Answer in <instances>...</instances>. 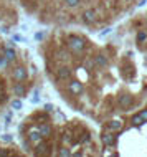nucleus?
Returning <instances> with one entry per match:
<instances>
[{
  "label": "nucleus",
  "mask_w": 147,
  "mask_h": 157,
  "mask_svg": "<svg viewBox=\"0 0 147 157\" xmlns=\"http://www.w3.org/2000/svg\"><path fill=\"white\" fill-rule=\"evenodd\" d=\"M66 45H68V48L73 53H81L86 48V40L83 36H78V35H68Z\"/></svg>",
  "instance_id": "obj_1"
},
{
  "label": "nucleus",
  "mask_w": 147,
  "mask_h": 157,
  "mask_svg": "<svg viewBox=\"0 0 147 157\" xmlns=\"http://www.w3.org/2000/svg\"><path fill=\"white\" fill-rule=\"evenodd\" d=\"M27 76H28V73H27V68L25 66H17L12 70V78H13L15 81H25Z\"/></svg>",
  "instance_id": "obj_2"
},
{
  "label": "nucleus",
  "mask_w": 147,
  "mask_h": 157,
  "mask_svg": "<svg viewBox=\"0 0 147 157\" xmlns=\"http://www.w3.org/2000/svg\"><path fill=\"white\" fill-rule=\"evenodd\" d=\"M83 83L81 81H78V79H71V81L68 83V91L71 93L73 96H79L83 93Z\"/></svg>",
  "instance_id": "obj_3"
},
{
  "label": "nucleus",
  "mask_w": 147,
  "mask_h": 157,
  "mask_svg": "<svg viewBox=\"0 0 147 157\" xmlns=\"http://www.w3.org/2000/svg\"><path fill=\"white\" fill-rule=\"evenodd\" d=\"M36 129H38V132L41 134V137L43 139H48L50 136L53 134V127H51V124H50V122H40L38 126H36Z\"/></svg>",
  "instance_id": "obj_4"
},
{
  "label": "nucleus",
  "mask_w": 147,
  "mask_h": 157,
  "mask_svg": "<svg viewBox=\"0 0 147 157\" xmlns=\"http://www.w3.org/2000/svg\"><path fill=\"white\" fill-rule=\"evenodd\" d=\"M101 141H103L104 146L112 147V146H116V142H117V136H114L111 131H107V132H104L103 136H101Z\"/></svg>",
  "instance_id": "obj_5"
},
{
  "label": "nucleus",
  "mask_w": 147,
  "mask_h": 157,
  "mask_svg": "<svg viewBox=\"0 0 147 157\" xmlns=\"http://www.w3.org/2000/svg\"><path fill=\"white\" fill-rule=\"evenodd\" d=\"M123 127H124L123 119H112V121H109V122H107L106 129H107V131H111V132H117V131H123Z\"/></svg>",
  "instance_id": "obj_6"
},
{
  "label": "nucleus",
  "mask_w": 147,
  "mask_h": 157,
  "mask_svg": "<svg viewBox=\"0 0 147 157\" xmlns=\"http://www.w3.org/2000/svg\"><path fill=\"white\" fill-rule=\"evenodd\" d=\"M81 20L86 25H93L96 22V12L91 10V8H89V10H85V12H83V15H81Z\"/></svg>",
  "instance_id": "obj_7"
},
{
  "label": "nucleus",
  "mask_w": 147,
  "mask_h": 157,
  "mask_svg": "<svg viewBox=\"0 0 147 157\" xmlns=\"http://www.w3.org/2000/svg\"><path fill=\"white\" fill-rule=\"evenodd\" d=\"M28 141H30L32 144H38L40 141H43V137H41V134L38 132V129H36V126L35 127H32L30 131H28Z\"/></svg>",
  "instance_id": "obj_8"
},
{
  "label": "nucleus",
  "mask_w": 147,
  "mask_h": 157,
  "mask_svg": "<svg viewBox=\"0 0 147 157\" xmlns=\"http://www.w3.org/2000/svg\"><path fill=\"white\" fill-rule=\"evenodd\" d=\"M56 75H58V78L60 79H70L71 76H73V70H71L70 66H60L58 68V71H56Z\"/></svg>",
  "instance_id": "obj_9"
},
{
  "label": "nucleus",
  "mask_w": 147,
  "mask_h": 157,
  "mask_svg": "<svg viewBox=\"0 0 147 157\" xmlns=\"http://www.w3.org/2000/svg\"><path fill=\"white\" fill-rule=\"evenodd\" d=\"M93 63H94L96 66H99V68H104V66H107V63H109V60H107V56H106V55L99 53V55H96V56H94V60H93Z\"/></svg>",
  "instance_id": "obj_10"
},
{
  "label": "nucleus",
  "mask_w": 147,
  "mask_h": 157,
  "mask_svg": "<svg viewBox=\"0 0 147 157\" xmlns=\"http://www.w3.org/2000/svg\"><path fill=\"white\" fill-rule=\"evenodd\" d=\"M25 93H27V88H25V84H23L22 81H17V83L13 84V94L18 96V98H23Z\"/></svg>",
  "instance_id": "obj_11"
},
{
  "label": "nucleus",
  "mask_w": 147,
  "mask_h": 157,
  "mask_svg": "<svg viewBox=\"0 0 147 157\" xmlns=\"http://www.w3.org/2000/svg\"><path fill=\"white\" fill-rule=\"evenodd\" d=\"M132 103V96L131 94H121L119 96V104L123 106V108H129Z\"/></svg>",
  "instance_id": "obj_12"
},
{
  "label": "nucleus",
  "mask_w": 147,
  "mask_h": 157,
  "mask_svg": "<svg viewBox=\"0 0 147 157\" xmlns=\"http://www.w3.org/2000/svg\"><path fill=\"white\" fill-rule=\"evenodd\" d=\"M3 55L7 56L8 61H15V58H17V53H15V50L12 48V46H7V48L3 50Z\"/></svg>",
  "instance_id": "obj_13"
},
{
  "label": "nucleus",
  "mask_w": 147,
  "mask_h": 157,
  "mask_svg": "<svg viewBox=\"0 0 147 157\" xmlns=\"http://www.w3.org/2000/svg\"><path fill=\"white\" fill-rule=\"evenodd\" d=\"M47 149H48V146H47V142L45 141H40L38 144H36V154H45L47 152Z\"/></svg>",
  "instance_id": "obj_14"
},
{
  "label": "nucleus",
  "mask_w": 147,
  "mask_h": 157,
  "mask_svg": "<svg viewBox=\"0 0 147 157\" xmlns=\"http://www.w3.org/2000/svg\"><path fill=\"white\" fill-rule=\"evenodd\" d=\"M136 40H137V43H144V41H147V30H139Z\"/></svg>",
  "instance_id": "obj_15"
},
{
  "label": "nucleus",
  "mask_w": 147,
  "mask_h": 157,
  "mask_svg": "<svg viewBox=\"0 0 147 157\" xmlns=\"http://www.w3.org/2000/svg\"><path fill=\"white\" fill-rule=\"evenodd\" d=\"M131 122H132V126H142L145 121L141 117V114H134V116H132V119H131Z\"/></svg>",
  "instance_id": "obj_16"
},
{
  "label": "nucleus",
  "mask_w": 147,
  "mask_h": 157,
  "mask_svg": "<svg viewBox=\"0 0 147 157\" xmlns=\"http://www.w3.org/2000/svg\"><path fill=\"white\" fill-rule=\"evenodd\" d=\"M22 108H23V103H22V99H20V98H17V99L12 101V109H15V111H20Z\"/></svg>",
  "instance_id": "obj_17"
},
{
  "label": "nucleus",
  "mask_w": 147,
  "mask_h": 157,
  "mask_svg": "<svg viewBox=\"0 0 147 157\" xmlns=\"http://www.w3.org/2000/svg\"><path fill=\"white\" fill-rule=\"evenodd\" d=\"M61 142H63V146H70L71 144V132H65L61 136Z\"/></svg>",
  "instance_id": "obj_18"
},
{
  "label": "nucleus",
  "mask_w": 147,
  "mask_h": 157,
  "mask_svg": "<svg viewBox=\"0 0 147 157\" xmlns=\"http://www.w3.org/2000/svg\"><path fill=\"white\" fill-rule=\"evenodd\" d=\"M73 152H71L70 149H68V146H63L60 151H58V155H61V157H68V155H71Z\"/></svg>",
  "instance_id": "obj_19"
},
{
  "label": "nucleus",
  "mask_w": 147,
  "mask_h": 157,
  "mask_svg": "<svg viewBox=\"0 0 147 157\" xmlns=\"http://www.w3.org/2000/svg\"><path fill=\"white\" fill-rule=\"evenodd\" d=\"M8 65H10V61L7 60V56H5V55H0V70L7 68Z\"/></svg>",
  "instance_id": "obj_20"
},
{
  "label": "nucleus",
  "mask_w": 147,
  "mask_h": 157,
  "mask_svg": "<svg viewBox=\"0 0 147 157\" xmlns=\"http://www.w3.org/2000/svg\"><path fill=\"white\" fill-rule=\"evenodd\" d=\"M65 3H66L70 8H76L79 3H81V0H65Z\"/></svg>",
  "instance_id": "obj_21"
},
{
  "label": "nucleus",
  "mask_w": 147,
  "mask_h": 157,
  "mask_svg": "<svg viewBox=\"0 0 147 157\" xmlns=\"http://www.w3.org/2000/svg\"><path fill=\"white\" fill-rule=\"evenodd\" d=\"M91 141V134L89 132H85L83 134V137H79V144H86Z\"/></svg>",
  "instance_id": "obj_22"
},
{
  "label": "nucleus",
  "mask_w": 147,
  "mask_h": 157,
  "mask_svg": "<svg viewBox=\"0 0 147 157\" xmlns=\"http://www.w3.org/2000/svg\"><path fill=\"white\" fill-rule=\"evenodd\" d=\"M32 103H33V104H38V103H40V90H35V93H33V98H32Z\"/></svg>",
  "instance_id": "obj_23"
},
{
  "label": "nucleus",
  "mask_w": 147,
  "mask_h": 157,
  "mask_svg": "<svg viewBox=\"0 0 147 157\" xmlns=\"http://www.w3.org/2000/svg\"><path fill=\"white\" fill-rule=\"evenodd\" d=\"M111 32H112V28H111V27H107V28H103V32L99 33V36H101V38H104V36H107Z\"/></svg>",
  "instance_id": "obj_24"
},
{
  "label": "nucleus",
  "mask_w": 147,
  "mask_h": 157,
  "mask_svg": "<svg viewBox=\"0 0 147 157\" xmlns=\"http://www.w3.org/2000/svg\"><path fill=\"white\" fill-rule=\"evenodd\" d=\"M43 109H45V113H51L53 109H56V108H55V106H53L51 103H47V104L43 106Z\"/></svg>",
  "instance_id": "obj_25"
},
{
  "label": "nucleus",
  "mask_w": 147,
  "mask_h": 157,
  "mask_svg": "<svg viewBox=\"0 0 147 157\" xmlns=\"http://www.w3.org/2000/svg\"><path fill=\"white\" fill-rule=\"evenodd\" d=\"M0 137H2V141H5V142H12V141H13V137H12V134H2Z\"/></svg>",
  "instance_id": "obj_26"
},
{
  "label": "nucleus",
  "mask_w": 147,
  "mask_h": 157,
  "mask_svg": "<svg viewBox=\"0 0 147 157\" xmlns=\"http://www.w3.org/2000/svg\"><path fill=\"white\" fill-rule=\"evenodd\" d=\"M43 38H45V33H43V32H38V33H35V40H36V41L43 40Z\"/></svg>",
  "instance_id": "obj_27"
},
{
  "label": "nucleus",
  "mask_w": 147,
  "mask_h": 157,
  "mask_svg": "<svg viewBox=\"0 0 147 157\" xmlns=\"http://www.w3.org/2000/svg\"><path fill=\"white\" fill-rule=\"evenodd\" d=\"M58 56H60L61 60H68V58H70V55L66 53V52H60V53H58Z\"/></svg>",
  "instance_id": "obj_28"
},
{
  "label": "nucleus",
  "mask_w": 147,
  "mask_h": 157,
  "mask_svg": "<svg viewBox=\"0 0 147 157\" xmlns=\"http://www.w3.org/2000/svg\"><path fill=\"white\" fill-rule=\"evenodd\" d=\"M139 114H141V117H142V119H144V121L147 122V109H142V111H141Z\"/></svg>",
  "instance_id": "obj_29"
},
{
  "label": "nucleus",
  "mask_w": 147,
  "mask_h": 157,
  "mask_svg": "<svg viewBox=\"0 0 147 157\" xmlns=\"http://www.w3.org/2000/svg\"><path fill=\"white\" fill-rule=\"evenodd\" d=\"M12 40H13V41H23V38L20 35H13V36H12Z\"/></svg>",
  "instance_id": "obj_30"
},
{
  "label": "nucleus",
  "mask_w": 147,
  "mask_h": 157,
  "mask_svg": "<svg viewBox=\"0 0 147 157\" xmlns=\"http://www.w3.org/2000/svg\"><path fill=\"white\" fill-rule=\"evenodd\" d=\"M10 121H12V114H7L5 116V124H10Z\"/></svg>",
  "instance_id": "obj_31"
},
{
  "label": "nucleus",
  "mask_w": 147,
  "mask_h": 157,
  "mask_svg": "<svg viewBox=\"0 0 147 157\" xmlns=\"http://www.w3.org/2000/svg\"><path fill=\"white\" fill-rule=\"evenodd\" d=\"M0 33H8V28L7 27H2V28H0Z\"/></svg>",
  "instance_id": "obj_32"
},
{
  "label": "nucleus",
  "mask_w": 147,
  "mask_h": 157,
  "mask_svg": "<svg viewBox=\"0 0 147 157\" xmlns=\"http://www.w3.org/2000/svg\"><path fill=\"white\" fill-rule=\"evenodd\" d=\"M147 3V0H141V3H137V7H144Z\"/></svg>",
  "instance_id": "obj_33"
},
{
  "label": "nucleus",
  "mask_w": 147,
  "mask_h": 157,
  "mask_svg": "<svg viewBox=\"0 0 147 157\" xmlns=\"http://www.w3.org/2000/svg\"><path fill=\"white\" fill-rule=\"evenodd\" d=\"M0 155H10V152L8 151H0Z\"/></svg>",
  "instance_id": "obj_34"
},
{
  "label": "nucleus",
  "mask_w": 147,
  "mask_h": 157,
  "mask_svg": "<svg viewBox=\"0 0 147 157\" xmlns=\"http://www.w3.org/2000/svg\"><path fill=\"white\" fill-rule=\"evenodd\" d=\"M144 65L147 66V55H145V58H144Z\"/></svg>",
  "instance_id": "obj_35"
}]
</instances>
